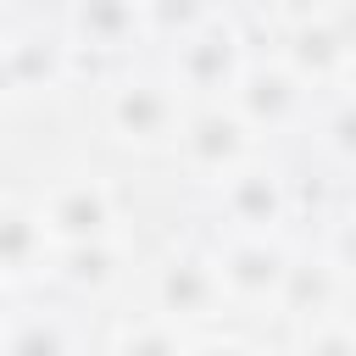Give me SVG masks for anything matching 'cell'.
I'll list each match as a JSON object with an SVG mask.
<instances>
[{"instance_id": "4", "label": "cell", "mask_w": 356, "mask_h": 356, "mask_svg": "<svg viewBox=\"0 0 356 356\" xmlns=\"http://www.w3.org/2000/svg\"><path fill=\"white\" fill-rule=\"evenodd\" d=\"M178 145H184V156H189V167L195 172H206V178H239V161H245V150H250V122L245 117H222V111H206V117H195L184 134H178Z\"/></svg>"}, {"instance_id": "12", "label": "cell", "mask_w": 356, "mask_h": 356, "mask_svg": "<svg viewBox=\"0 0 356 356\" xmlns=\"http://www.w3.org/2000/svg\"><path fill=\"white\" fill-rule=\"evenodd\" d=\"M189 356H250V345H239V339H206V345H189Z\"/></svg>"}, {"instance_id": "3", "label": "cell", "mask_w": 356, "mask_h": 356, "mask_svg": "<svg viewBox=\"0 0 356 356\" xmlns=\"http://www.w3.org/2000/svg\"><path fill=\"white\" fill-rule=\"evenodd\" d=\"M217 278H222V295L228 306H261V300H278L284 295V278H289V261L278 245L256 239V234H239L222 256H217Z\"/></svg>"}, {"instance_id": "6", "label": "cell", "mask_w": 356, "mask_h": 356, "mask_svg": "<svg viewBox=\"0 0 356 356\" xmlns=\"http://www.w3.org/2000/svg\"><path fill=\"white\" fill-rule=\"evenodd\" d=\"M50 261V234L39 211L0 206V278H33Z\"/></svg>"}, {"instance_id": "1", "label": "cell", "mask_w": 356, "mask_h": 356, "mask_svg": "<svg viewBox=\"0 0 356 356\" xmlns=\"http://www.w3.org/2000/svg\"><path fill=\"white\" fill-rule=\"evenodd\" d=\"M39 222L50 234V245L61 239L67 250H78V245H106L117 211H111L106 184H95V178H61L50 189V200L39 206Z\"/></svg>"}, {"instance_id": "13", "label": "cell", "mask_w": 356, "mask_h": 356, "mask_svg": "<svg viewBox=\"0 0 356 356\" xmlns=\"http://www.w3.org/2000/svg\"><path fill=\"white\" fill-rule=\"evenodd\" d=\"M6 323H11V317H6V295H0V328H6Z\"/></svg>"}, {"instance_id": "7", "label": "cell", "mask_w": 356, "mask_h": 356, "mask_svg": "<svg viewBox=\"0 0 356 356\" xmlns=\"http://www.w3.org/2000/svg\"><path fill=\"white\" fill-rule=\"evenodd\" d=\"M278 217H284V189H278L273 172H239V178H228V222L239 234L267 239V228Z\"/></svg>"}, {"instance_id": "9", "label": "cell", "mask_w": 356, "mask_h": 356, "mask_svg": "<svg viewBox=\"0 0 356 356\" xmlns=\"http://www.w3.org/2000/svg\"><path fill=\"white\" fill-rule=\"evenodd\" d=\"M111 356H189V345L167 317H139V323H128L117 334Z\"/></svg>"}, {"instance_id": "10", "label": "cell", "mask_w": 356, "mask_h": 356, "mask_svg": "<svg viewBox=\"0 0 356 356\" xmlns=\"http://www.w3.org/2000/svg\"><path fill=\"white\" fill-rule=\"evenodd\" d=\"M61 278L72 284V289H106V284H117L122 273L117 267H106V245H78V250H67V267H61Z\"/></svg>"}, {"instance_id": "5", "label": "cell", "mask_w": 356, "mask_h": 356, "mask_svg": "<svg viewBox=\"0 0 356 356\" xmlns=\"http://www.w3.org/2000/svg\"><path fill=\"white\" fill-rule=\"evenodd\" d=\"M111 122H117L122 139H139V145H167V139L184 134L172 95L156 89V83H128L117 95V106H111Z\"/></svg>"}, {"instance_id": "8", "label": "cell", "mask_w": 356, "mask_h": 356, "mask_svg": "<svg viewBox=\"0 0 356 356\" xmlns=\"http://www.w3.org/2000/svg\"><path fill=\"white\" fill-rule=\"evenodd\" d=\"M0 356H72V345L56 317H11Z\"/></svg>"}, {"instance_id": "2", "label": "cell", "mask_w": 356, "mask_h": 356, "mask_svg": "<svg viewBox=\"0 0 356 356\" xmlns=\"http://www.w3.org/2000/svg\"><path fill=\"white\" fill-rule=\"evenodd\" d=\"M156 306L167 323L189 317V323H206V317H222L228 295H222V278H217V261L211 256H167L161 273H156Z\"/></svg>"}, {"instance_id": "11", "label": "cell", "mask_w": 356, "mask_h": 356, "mask_svg": "<svg viewBox=\"0 0 356 356\" xmlns=\"http://www.w3.org/2000/svg\"><path fill=\"white\" fill-rule=\"evenodd\" d=\"M300 356H356V334L339 328V323H323V328H312V339L300 345Z\"/></svg>"}]
</instances>
